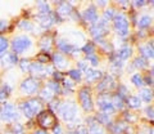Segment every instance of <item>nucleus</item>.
<instances>
[{"mask_svg":"<svg viewBox=\"0 0 154 134\" xmlns=\"http://www.w3.org/2000/svg\"><path fill=\"white\" fill-rule=\"evenodd\" d=\"M30 66H31V62L28 59H22L21 61V69H22V71H30Z\"/></svg>","mask_w":154,"mask_h":134,"instance_id":"obj_42","label":"nucleus"},{"mask_svg":"<svg viewBox=\"0 0 154 134\" xmlns=\"http://www.w3.org/2000/svg\"><path fill=\"white\" fill-rule=\"evenodd\" d=\"M145 112H146V116L150 117V120H153V107H152V106L148 107V108L145 110Z\"/></svg>","mask_w":154,"mask_h":134,"instance_id":"obj_45","label":"nucleus"},{"mask_svg":"<svg viewBox=\"0 0 154 134\" xmlns=\"http://www.w3.org/2000/svg\"><path fill=\"white\" fill-rule=\"evenodd\" d=\"M79 98H80L81 106H82L85 111H91L93 110V99H91V94L89 89H86V88L81 89L79 93Z\"/></svg>","mask_w":154,"mask_h":134,"instance_id":"obj_7","label":"nucleus"},{"mask_svg":"<svg viewBox=\"0 0 154 134\" xmlns=\"http://www.w3.org/2000/svg\"><path fill=\"white\" fill-rule=\"evenodd\" d=\"M54 134H62V129H60L59 125H57V126L54 128Z\"/></svg>","mask_w":154,"mask_h":134,"instance_id":"obj_50","label":"nucleus"},{"mask_svg":"<svg viewBox=\"0 0 154 134\" xmlns=\"http://www.w3.org/2000/svg\"><path fill=\"white\" fill-rule=\"evenodd\" d=\"M36 59H37V63H48V62L50 61V57L48 56L46 53H40L37 57H36Z\"/></svg>","mask_w":154,"mask_h":134,"instance_id":"obj_33","label":"nucleus"},{"mask_svg":"<svg viewBox=\"0 0 154 134\" xmlns=\"http://www.w3.org/2000/svg\"><path fill=\"white\" fill-rule=\"evenodd\" d=\"M140 53L145 57V58H153V45L150 44V46L149 45H141L140 48Z\"/></svg>","mask_w":154,"mask_h":134,"instance_id":"obj_21","label":"nucleus"},{"mask_svg":"<svg viewBox=\"0 0 154 134\" xmlns=\"http://www.w3.org/2000/svg\"><path fill=\"white\" fill-rule=\"evenodd\" d=\"M148 62L145 61V58H143V57H140V58H136L134 62V65L135 67H139V69H141V67H145L146 66Z\"/></svg>","mask_w":154,"mask_h":134,"instance_id":"obj_35","label":"nucleus"},{"mask_svg":"<svg viewBox=\"0 0 154 134\" xmlns=\"http://www.w3.org/2000/svg\"><path fill=\"white\" fill-rule=\"evenodd\" d=\"M63 84H64L66 88H67V87H68V88L73 87V83H71V80H63Z\"/></svg>","mask_w":154,"mask_h":134,"instance_id":"obj_47","label":"nucleus"},{"mask_svg":"<svg viewBox=\"0 0 154 134\" xmlns=\"http://www.w3.org/2000/svg\"><path fill=\"white\" fill-rule=\"evenodd\" d=\"M113 17H114V11H113V9H107V11L104 12V14H103V20L102 21L107 23L108 21L112 20Z\"/></svg>","mask_w":154,"mask_h":134,"instance_id":"obj_29","label":"nucleus"},{"mask_svg":"<svg viewBox=\"0 0 154 134\" xmlns=\"http://www.w3.org/2000/svg\"><path fill=\"white\" fill-rule=\"evenodd\" d=\"M5 134H23V128L21 124H14L12 126V132H7Z\"/></svg>","mask_w":154,"mask_h":134,"instance_id":"obj_32","label":"nucleus"},{"mask_svg":"<svg viewBox=\"0 0 154 134\" xmlns=\"http://www.w3.org/2000/svg\"><path fill=\"white\" fill-rule=\"evenodd\" d=\"M37 88H38V83L33 79H26V80H23L22 84H21V90L26 94L35 93L37 90Z\"/></svg>","mask_w":154,"mask_h":134,"instance_id":"obj_10","label":"nucleus"},{"mask_svg":"<svg viewBox=\"0 0 154 134\" xmlns=\"http://www.w3.org/2000/svg\"><path fill=\"white\" fill-rule=\"evenodd\" d=\"M19 27L23 28V30H32V23H30L26 20H23V21L19 22Z\"/></svg>","mask_w":154,"mask_h":134,"instance_id":"obj_40","label":"nucleus"},{"mask_svg":"<svg viewBox=\"0 0 154 134\" xmlns=\"http://www.w3.org/2000/svg\"><path fill=\"white\" fill-rule=\"evenodd\" d=\"M110 99H112V106L114 107V110L116 108H122V106H123V98H121L117 94V95H114V97L110 98Z\"/></svg>","mask_w":154,"mask_h":134,"instance_id":"obj_25","label":"nucleus"},{"mask_svg":"<svg viewBox=\"0 0 154 134\" xmlns=\"http://www.w3.org/2000/svg\"><path fill=\"white\" fill-rule=\"evenodd\" d=\"M50 107L51 108H59V103H58V101H53V102H50Z\"/></svg>","mask_w":154,"mask_h":134,"instance_id":"obj_46","label":"nucleus"},{"mask_svg":"<svg viewBox=\"0 0 154 134\" xmlns=\"http://www.w3.org/2000/svg\"><path fill=\"white\" fill-rule=\"evenodd\" d=\"M96 119L99 120V123H102L104 124V125H108V124L110 123V117H109V115H105V113H99L98 116H96Z\"/></svg>","mask_w":154,"mask_h":134,"instance_id":"obj_31","label":"nucleus"},{"mask_svg":"<svg viewBox=\"0 0 154 134\" xmlns=\"http://www.w3.org/2000/svg\"><path fill=\"white\" fill-rule=\"evenodd\" d=\"M125 116H126V119H128V121H134L135 119H136V117L134 116V115H130V113H126Z\"/></svg>","mask_w":154,"mask_h":134,"instance_id":"obj_49","label":"nucleus"},{"mask_svg":"<svg viewBox=\"0 0 154 134\" xmlns=\"http://www.w3.org/2000/svg\"><path fill=\"white\" fill-rule=\"evenodd\" d=\"M79 67H80V71H81V70H84V71H86V70H88V67H86V65H85V62H80V65H79Z\"/></svg>","mask_w":154,"mask_h":134,"instance_id":"obj_48","label":"nucleus"},{"mask_svg":"<svg viewBox=\"0 0 154 134\" xmlns=\"http://www.w3.org/2000/svg\"><path fill=\"white\" fill-rule=\"evenodd\" d=\"M108 28H107V23L103 22V21H99L96 22L95 25L91 27V34H93V36L95 37L96 40H100V37L104 36L105 34H107Z\"/></svg>","mask_w":154,"mask_h":134,"instance_id":"obj_9","label":"nucleus"},{"mask_svg":"<svg viewBox=\"0 0 154 134\" xmlns=\"http://www.w3.org/2000/svg\"><path fill=\"white\" fill-rule=\"evenodd\" d=\"M127 104L130 107H132V108H137V107H140V104H141V102H140V98L139 97H128L127 98Z\"/></svg>","mask_w":154,"mask_h":134,"instance_id":"obj_24","label":"nucleus"},{"mask_svg":"<svg viewBox=\"0 0 154 134\" xmlns=\"http://www.w3.org/2000/svg\"><path fill=\"white\" fill-rule=\"evenodd\" d=\"M51 45H53V37L51 36H44L42 39L40 40V48L42 50H50V48H51Z\"/></svg>","mask_w":154,"mask_h":134,"instance_id":"obj_19","label":"nucleus"},{"mask_svg":"<svg viewBox=\"0 0 154 134\" xmlns=\"http://www.w3.org/2000/svg\"><path fill=\"white\" fill-rule=\"evenodd\" d=\"M21 108L26 117H32L35 113L41 111V102L37 99H30L21 104Z\"/></svg>","mask_w":154,"mask_h":134,"instance_id":"obj_2","label":"nucleus"},{"mask_svg":"<svg viewBox=\"0 0 154 134\" xmlns=\"http://www.w3.org/2000/svg\"><path fill=\"white\" fill-rule=\"evenodd\" d=\"M114 85V81H113V78H110V76H107L102 83L99 84V87H98V90H108L110 89Z\"/></svg>","mask_w":154,"mask_h":134,"instance_id":"obj_18","label":"nucleus"},{"mask_svg":"<svg viewBox=\"0 0 154 134\" xmlns=\"http://www.w3.org/2000/svg\"><path fill=\"white\" fill-rule=\"evenodd\" d=\"M33 134H46V132H44V130H36Z\"/></svg>","mask_w":154,"mask_h":134,"instance_id":"obj_54","label":"nucleus"},{"mask_svg":"<svg viewBox=\"0 0 154 134\" xmlns=\"http://www.w3.org/2000/svg\"><path fill=\"white\" fill-rule=\"evenodd\" d=\"M85 20L89 22H96L98 21V13L94 7H90L89 9H86L85 12Z\"/></svg>","mask_w":154,"mask_h":134,"instance_id":"obj_16","label":"nucleus"},{"mask_svg":"<svg viewBox=\"0 0 154 134\" xmlns=\"http://www.w3.org/2000/svg\"><path fill=\"white\" fill-rule=\"evenodd\" d=\"M132 83L136 85V87H141L143 85V78L140 75H134L132 76Z\"/></svg>","mask_w":154,"mask_h":134,"instance_id":"obj_41","label":"nucleus"},{"mask_svg":"<svg viewBox=\"0 0 154 134\" xmlns=\"http://www.w3.org/2000/svg\"><path fill=\"white\" fill-rule=\"evenodd\" d=\"M7 26V22H4V21H0V30H2V28H4Z\"/></svg>","mask_w":154,"mask_h":134,"instance_id":"obj_52","label":"nucleus"},{"mask_svg":"<svg viewBox=\"0 0 154 134\" xmlns=\"http://www.w3.org/2000/svg\"><path fill=\"white\" fill-rule=\"evenodd\" d=\"M40 95H41V98H42V99H45V101H51V99H53V95H54V93H53L49 88H46V87H45L44 89L41 90Z\"/></svg>","mask_w":154,"mask_h":134,"instance_id":"obj_26","label":"nucleus"},{"mask_svg":"<svg viewBox=\"0 0 154 134\" xmlns=\"http://www.w3.org/2000/svg\"><path fill=\"white\" fill-rule=\"evenodd\" d=\"M37 5H38V9H40V12L42 14H48V13H49V5H48L46 3H42L41 2V3H38Z\"/></svg>","mask_w":154,"mask_h":134,"instance_id":"obj_39","label":"nucleus"},{"mask_svg":"<svg viewBox=\"0 0 154 134\" xmlns=\"http://www.w3.org/2000/svg\"><path fill=\"white\" fill-rule=\"evenodd\" d=\"M30 45H31V40L28 39L27 36H18L12 43L13 50L16 52V53H22V52L26 50Z\"/></svg>","mask_w":154,"mask_h":134,"instance_id":"obj_8","label":"nucleus"},{"mask_svg":"<svg viewBox=\"0 0 154 134\" xmlns=\"http://www.w3.org/2000/svg\"><path fill=\"white\" fill-rule=\"evenodd\" d=\"M98 106L100 107V110L103 111V113L105 115H110L114 112V107L112 106V99L108 94H100L98 97Z\"/></svg>","mask_w":154,"mask_h":134,"instance_id":"obj_4","label":"nucleus"},{"mask_svg":"<svg viewBox=\"0 0 154 134\" xmlns=\"http://www.w3.org/2000/svg\"><path fill=\"white\" fill-rule=\"evenodd\" d=\"M85 74H86V81H95V80H98L100 76H102V74L99 72V71H95V70H90L88 69L85 71Z\"/></svg>","mask_w":154,"mask_h":134,"instance_id":"obj_20","label":"nucleus"},{"mask_svg":"<svg viewBox=\"0 0 154 134\" xmlns=\"http://www.w3.org/2000/svg\"><path fill=\"white\" fill-rule=\"evenodd\" d=\"M134 4H135L136 7H141V5H144V4H145V2H135Z\"/></svg>","mask_w":154,"mask_h":134,"instance_id":"obj_51","label":"nucleus"},{"mask_svg":"<svg viewBox=\"0 0 154 134\" xmlns=\"http://www.w3.org/2000/svg\"><path fill=\"white\" fill-rule=\"evenodd\" d=\"M46 88H49L53 93H59V90H60V88H59V84L57 83V81H49V83L46 84Z\"/></svg>","mask_w":154,"mask_h":134,"instance_id":"obj_28","label":"nucleus"},{"mask_svg":"<svg viewBox=\"0 0 154 134\" xmlns=\"http://www.w3.org/2000/svg\"><path fill=\"white\" fill-rule=\"evenodd\" d=\"M82 50L85 52L86 54H94V50H95V48H94V45L91 44V43H89V44H86L84 48H82Z\"/></svg>","mask_w":154,"mask_h":134,"instance_id":"obj_37","label":"nucleus"},{"mask_svg":"<svg viewBox=\"0 0 154 134\" xmlns=\"http://www.w3.org/2000/svg\"><path fill=\"white\" fill-rule=\"evenodd\" d=\"M37 121L42 128L49 129V128H53L57 124V117L51 111H42V112L38 113Z\"/></svg>","mask_w":154,"mask_h":134,"instance_id":"obj_3","label":"nucleus"},{"mask_svg":"<svg viewBox=\"0 0 154 134\" xmlns=\"http://www.w3.org/2000/svg\"><path fill=\"white\" fill-rule=\"evenodd\" d=\"M57 45L62 52H64V53H72V50H75V46H72L71 44H68V43H67L66 40H63V39L58 40Z\"/></svg>","mask_w":154,"mask_h":134,"instance_id":"obj_17","label":"nucleus"},{"mask_svg":"<svg viewBox=\"0 0 154 134\" xmlns=\"http://www.w3.org/2000/svg\"><path fill=\"white\" fill-rule=\"evenodd\" d=\"M127 128L128 126L125 121H118V123H116L114 125L110 126V132H112L113 134H122L123 132L127 130Z\"/></svg>","mask_w":154,"mask_h":134,"instance_id":"obj_14","label":"nucleus"},{"mask_svg":"<svg viewBox=\"0 0 154 134\" xmlns=\"http://www.w3.org/2000/svg\"><path fill=\"white\" fill-rule=\"evenodd\" d=\"M132 53V50H131V48L130 46H125L122 48L121 50H119V53H118V59L121 61V59H127L130 56H131Z\"/></svg>","mask_w":154,"mask_h":134,"instance_id":"obj_23","label":"nucleus"},{"mask_svg":"<svg viewBox=\"0 0 154 134\" xmlns=\"http://www.w3.org/2000/svg\"><path fill=\"white\" fill-rule=\"evenodd\" d=\"M145 83H146V84H152V83H153V81H152V76H150V78L148 76V78L145 79Z\"/></svg>","mask_w":154,"mask_h":134,"instance_id":"obj_53","label":"nucleus"},{"mask_svg":"<svg viewBox=\"0 0 154 134\" xmlns=\"http://www.w3.org/2000/svg\"><path fill=\"white\" fill-rule=\"evenodd\" d=\"M88 59L91 62V65H93V66H96V65H98V58H96V57H95V54H89L88 56Z\"/></svg>","mask_w":154,"mask_h":134,"instance_id":"obj_44","label":"nucleus"},{"mask_svg":"<svg viewBox=\"0 0 154 134\" xmlns=\"http://www.w3.org/2000/svg\"><path fill=\"white\" fill-rule=\"evenodd\" d=\"M69 76H71V78L73 79V80L79 81V80H81V71H80V70H71V71H69Z\"/></svg>","mask_w":154,"mask_h":134,"instance_id":"obj_36","label":"nucleus"},{"mask_svg":"<svg viewBox=\"0 0 154 134\" xmlns=\"http://www.w3.org/2000/svg\"><path fill=\"white\" fill-rule=\"evenodd\" d=\"M89 133H90V134H105L103 129L100 128L99 125H95V124H93V125H91Z\"/></svg>","mask_w":154,"mask_h":134,"instance_id":"obj_34","label":"nucleus"},{"mask_svg":"<svg viewBox=\"0 0 154 134\" xmlns=\"http://www.w3.org/2000/svg\"><path fill=\"white\" fill-rule=\"evenodd\" d=\"M68 134H76V133H73V132H69V133H68Z\"/></svg>","mask_w":154,"mask_h":134,"instance_id":"obj_55","label":"nucleus"},{"mask_svg":"<svg viewBox=\"0 0 154 134\" xmlns=\"http://www.w3.org/2000/svg\"><path fill=\"white\" fill-rule=\"evenodd\" d=\"M38 22L41 23L42 27L48 28V27H50L53 23H54V16H53V14H50V13H48V14H41V16L38 17Z\"/></svg>","mask_w":154,"mask_h":134,"instance_id":"obj_11","label":"nucleus"},{"mask_svg":"<svg viewBox=\"0 0 154 134\" xmlns=\"http://www.w3.org/2000/svg\"><path fill=\"white\" fill-rule=\"evenodd\" d=\"M53 59H54V65L57 66V69H59V70H64L66 67L68 66V61L62 54H54Z\"/></svg>","mask_w":154,"mask_h":134,"instance_id":"obj_13","label":"nucleus"},{"mask_svg":"<svg viewBox=\"0 0 154 134\" xmlns=\"http://www.w3.org/2000/svg\"><path fill=\"white\" fill-rule=\"evenodd\" d=\"M140 97H141L144 101H145V102H150L153 95H152V92H150V90H148V89H143L141 92H140Z\"/></svg>","mask_w":154,"mask_h":134,"instance_id":"obj_30","label":"nucleus"},{"mask_svg":"<svg viewBox=\"0 0 154 134\" xmlns=\"http://www.w3.org/2000/svg\"><path fill=\"white\" fill-rule=\"evenodd\" d=\"M58 14L62 17H67L68 14L72 12V8H71V4L69 3H60L59 7H58Z\"/></svg>","mask_w":154,"mask_h":134,"instance_id":"obj_15","label":"nucleus"},{"mask_svg":"<svg viewBox=\"0 0 154 134\" xmlns=\"http://www.w3.org/2000/svg\"><path fill=\"white\" fill-rule=\"evenodd\" d=\"M7 48H8V40L5 39V37L0 36V54H2Z\"/></svg>","mask_w":154,"mask_h":134,"instance_id":"obj_38","label":"nucleus"},{"mask_svg":"<svg viewBox=\"0 0 154 134\" xmlns=\"http://www.w3.org/2000/svg\"><path fill=\"white\" fill-rule=\"evenodd\" d=\"M139 134H145V133H144V132H140V133H139Z\"/></svg>","mask_w":154,"mask_h":134,"instance_id":"obj_56","label":"nucleus"},{"mask_svg":"<svg viewBox=\"0 0 154 134\" xmlns=\"http://www.w3.org/2000/svg\"><path fill=\"white\" fill-rule=\"evenodd\" d=\"M0 117L4 121H12L14 119H17V112H16V107L11 103H4L0 110Z\"/></svg>","mask_w":154,"mask_h":134,"instance_id":"obj_6","label":"nucleus"},{"mask_svg":"<svg viewBox=\"0 0 154 134\" xmlns=\"http://www.w3.org/2000/svg\"><path fill=\"white\" fill-rule=\"evenodd\" d=\"M30 71L33 74H45V67L40 63H37V62H35V63H31Z\"/></svg>","mask_w":154,"mask_h":134,"instance_id":"obj_22","label":"nucleus"},{"mask_svg":"<svg viewBox=\"0 0 154 134\" xmlns=\"http://www.w3.org/2000/svg\"><path fill=\"white\" fill-rule=\"evenodd\" d=\"M58 111H59L60 116L63 117L66 121H71V120H73L75 116H76L77 108H76V104L73 102H64V103L59 104Z\"/></svg>","mask_w":154,"mask_h":134,"instance_id":"obj_1","label":"nucleus"},{"mask_svg":"<svg viewBox=\"0 0 154 134\" xmlns=\"http://www.w3.org/2000/svg\"><path fill=\"white\" fill-rule=\"evenodd\" d=\"M18 59H17V56L14 53H5L2 57V62H3V66L5 67H11L16 63Z\"/></svg>","mask_w":154,"mask_h":134,"instance_id":"obj_12","label":"nucleus"},{"mask_svg":"<svg viewBox=\"0 0 154 134\" xmlns=\"http://www.w3.org/2000/svg\"><path fill=\"white\" fill-rule=\"evenodd\" d=\"M88 128L84 126V125H80V126H77L76 129V134H88Z\"/></svg>","mask_w":154,"mask_h":134,"instance_id":"obj_43","label":"nucleus"},{"mask_svg":"<svg viewBox=\"0 0 154 134\" xmlns=\"http://www.w3.org/2000/svg\"><path fill=\"white\" fill-rule=\"evenodd\" d=\"M150 22H152L150 17H149V16H144V17H141L140 20H139V27L145 28V27H148L149 25H150Z\"/></svg>","mask_w":154,"mask_h":134,"instance_id":"obj_27","label":"nucleus"},{"mask_svg":"<svg viewBox=\"0 0 154 134\" xmlns=\"http://www.w3.org/2000/svg\"><path fill=\"white\" fill-rule=\"evenodd\" d=\"M114 28L119 35H126L128 31V21L123 14L118 13L114 16Z\"/></svg>","mask_w":154,"mask_h":134,"instance_id":"obj_5","label":"nucleus"}]
</instances>
